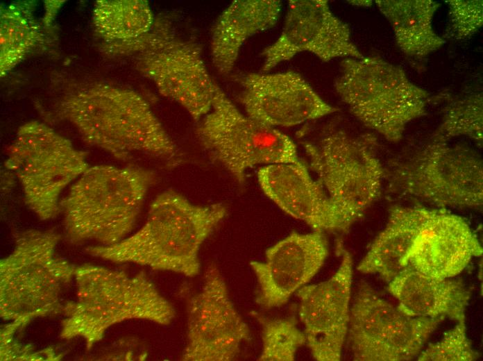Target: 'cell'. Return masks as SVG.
<instances>
[{
  "label": "cell",
  "mask_w": 483,
  "mask_h": 361,
  "mask_svg": "<svg viewBox=\"0 0 483 361\" xmlns=\"http://www.w3.org/2000/svg\"><path fill=\"white\" fill-rule=\"evenodd\" d=\"M305 51L324 62L364 56L351 40L348 25L332 12L328 1L291 0L280 36L262 52L261 72L268 73Z\"/></svg>",
  "instance_id": "obj_13"
},
{
  "label": "cell",
  "mask_w": 483,
  "mask_h": 361,
  "mask_svg": "<svg viewBox=\"0 0 483 361\" xmlns=\"http://www.w3.org/2000/svg\"><path fill=\"white\" fill-rule=\"evenodd\" d=\"M390 191L439 208H480L483 203L480 156L464 145L431 140L386 169Z\"/></svg>",
  "instance_id": "obj_9"
},
{
  "label": "cell",
  "mask_w": 483,
  "mask_h": 361,
  "mask_svg": "<svg viewBox=\"0 0 483 361\" xmlns=\"http://www.w3.org/2000/svg\"><path fill=\"white\" fill-rule=\"evenodd\" d=\"M250 339V328L235 308L219 269L210 265L201 289L188 305L181 360L231 361Z\"/></svg>",
  "instance_id": "obj_12"
},
{
  "label": "cell",
  "mask_w": 483,
  "mask_h": 361,
  "mask_svg": "<svg viewBox=\"0 0 483 361\" xmlns=\"http://www.w3.org/2000/svg\"><path fill=\"white\" fill-rule=\"evenodd\" d=\"M58 115L72 123L88 143L119 160L142 153L167 160L179 149L138 93L99 85L66 97Z\"/></svg>",
  "instance_id": "obj_2"
},
{
  "label": "cell",
  "mask_w": 483,
  "mask_h": 361,
  "mask_svg": "<svg viewBox=\"0 0 483 361\" xmlns=\"http://www.w3.org/2000/svg\"><path fill=\"white\" fill-rule=\"evenodd\" d=\"M251 314L262 330L260 361H293L298 349L306 344L304 331L297 326L296 318L275 319L255 311Z\"/></svg>",
  "instance_id": "obj_28"
},
{
  "label": "cell",
  "mask_w": 483,
  "mask_h": 361,
  "mask_svg": "<svg viewBox=\"0 0 483 361\" xmlns=\"http://www.w3.org/2000/svg\"><path fill=\"white\" fill-rule=\"evenodd\" d=\"M154 172L138 167H89L60 201L67 240L111 245L133 229Z\"/></svg>",
  "instance_id": "obj_3"
},
{
  "label": "cell",
  "mask_w": 483,
  "mask_h": 361,
  "mask_svg": "<svg viewBox=\"0 0 483 361\" xmlns=\"http://www.w3.org/2000/svg\"><path fill=\"white\" fill-rule=\"evenodd\" d=\"M350 2H352V3L355 4V5H366V6H370L372 4V1H350Z\"/></svg>",
  "instance_id": "obj_31"
},
{
  "label": "cell",
  "mask_w": 483,
  "mask_h": 361,
  "mask_svg": "<svg viewBox=\"0 0 483 361\" xmlns=\"http://www.w3.org/2000/svg\"><path fill=\"white\" fill-rule=\"evenodd\" d=\"M482 93L466 96L445 108L441 123L431 140L448 142L451 138L464 136L482 147Z\"/></svg>",
  "instance_id": "obj_27"
},
{
  "label": "cell",
  "mask_w": 483,
  "mask_h": 361,
  "mask_svg": "<svg viewBox=\"0 0 483 361\" xmlns=\"http://www.w3.org/2000/svg\"><path fill=\"white\" fill-rule=\"evenodd\" d=\"M480 358L466 335V321L457 324L442 338L430 344L417 357L418 361H474Z\"/></svg>",
  "instance_id": "obj_29"
},
{
  "label": "cell",
  "mask_w": 483,
  "mask_h": 361,
  "mask_svg": "<svg viewBox=\"0 0 483 361\" xmlns=\"http://www.w3.org/2000/svg\"><path fill=\"white\" fill-rule=\"evenodd\" d=\"M77 300L62 311L61 337H82L90 348L110 326L128 319L170 324L176 317L173 305L143 273L125 272L85 264L76 267Z\"/></svg>",
  "instance_id": "obj_4"
},
{
  "label": "cell",
  "mask_w": 483,
  "mask_h": 361,
  "mask_svg": "<svg viewBox=\"0 0 483 361\" xmlns=\"http://www.w3.org/2000/svg\"><path fill=\"white\" fill-rule=\"evenodd\" d=\"M240 83L239 100L246 115L273 128L297 126L337 110L294 71L251 73Z\"/></svg>",
  "instance_id": "obj_16"
},
{
  "label": "cell",
  "mask_w": 483,
  "mask_h": 361,
  "mask_svg": "<svg viewBox=\"0 0 483 361\" xmlns=\"http://www.w3.org/2000/svg\"><path fill=\"white\" fill-rule=\"evenodd\" d=\"M196 135L210 156L239 183L255 166L300 161L287 135L243 114L217 84L211 110L196 128Z\"/></svg>",
  "instance_id": "obj_11"
},
{
  "label": "cell",
  "mask_w": 483,
  "mask_h": 361,
  "mask_svg": "<svg viewBox=\"0 0 483 361\" xmlns=\"http://www.w3.org/2000/svg\"><path fill=\"white\" fill-rule=\"evenodd\" d=\"M334 89L360 122L390 142H399L408 124L426 115L430 99L401 67L377 56L344 59Z\"/></svg>",
  "instance_id": "obj_6"
},
{
  "label": "cell",
  "mask_w": 483,
  "mask_h": 361,
  "mask_svg": "<svg viewBox=\"0 0 483 361\" xmlns=\"http://www.w3.org/2000/svg\"><path fill=\"white\" fill-rule=\"evenodd\" d=\"M1 74L19 63L37 42L40 34L31 15L15 5L1 12Z\"/></svg>",
  "instance_id": "obj_25"
},
{
  "label": "cell",
  "mask_w": 483,
  "mask_h": 361,
  "mask_svg": "<svg viewBox=\"0 0 483 361\" xmlns=\"http://www.w3.org/2000/svg\"><path fill=\"white\" fill-rule=\"evenodd\" d=\"M60 235L28 230L16 235L12 252L0 262V312L23 327L31 319L62 311V289L76 266L55 254Z\"/></svg>",
  "instance_id": "obj_7"
},
{
  "label": "cell",
  "mask_w": 483,
  "mask_h": 361,
  "mask_svg": "<svg viewBox=\"0 0 483 361\" xmlns=\"http://www.w3.org/2000/svg\"><path fill=\"white\" fill-rule=\"evenodd\" d=\"M448 24L445 36L450 39H467L482 26V0H449Z\"/></svg>",
  "instance_id": "obj_30"
},
{
  "label": "cell",
  "mask_w": 483,
  "mask_h": 361,
  "mask_svg": "<svg viewBox=\"0 0 483 361\" xmlns=\"http://www.w3.org/2000/svg\"><path fill=\"white\" fill-rule=\"evenodd\" d=\"M432 209L393 205L384 229L375 238L357 269L389 282L406 268V258Z\"/></svg>",
  "instance_id": "obj_21"
},
{
  "label": "cell",
  "mask_w": 483,
  "mask_h": 361,
  "mask_svg": "<svg viewBox=\"0 0 483 361\" xmlns=\"http://www.w3.org/2000/svg\"><path fill=\"white\" fill-rule=\"evenodd\" d=\"M390 23L396 44L405 55L422 58L440 49L446 40L432 26L440 3L432 0H376Z\"/></svg>",
  "instance_id": "obj_23"
},
{
  "label": "cell",
  "mask_w": 483,
  "mask_h": 361,
  "mask_svg": "<svg viewBox=\"0 0 483 361\" xmlns=\"http://www.w3.org/2000/svg\"><path fill=\"white\" fill-rule=\"evenodd\" d=\"M282 3L278 0H235L219 16L210 40L212 63L222 75L233 69L244 43L253 35L272 28Z\"/></svg>",
  "instance_id": "obj_20"
},
{
  "label": "cell",
  "mask_w": 483,
  "mask_h": 361,
  "mask_svg": "<svg viewBox=\"0 0 483 361\" xmlns=\"http://www.w3.org/2000/svg\"><path fill=\"white\" fill-rule=\"evenodd\" d=\"M406 316L362 281L350 309L348 334L353 360L373 361L379 346Z\"/></svg>",
  "instance_id": "obj_22"
},
{
  "label": "cell",
  "mask_w": 483,
  "mask_h": 361,
  "mask_svg": "<svg viewBox=\"0 0 483 361\" xmlns=\"http://www.w3.org/2000/svg\"><path fill=\"white\" fill-rule=\"evenodd\" d=\"M154 20L144 0H100L94 6L95 30L108 43L137 38L151 28Z\"/></svg>",
  "instance_id": "obj_24"
},
{
  "label": "cell",
  "mask_w": 483,
  "mask_h": 361,
  "mask_svg": "<svg viewBox=\"0 0 483 361\" xmlns=\"http://www.w3.org/2000/svg\"><path fill=\"white\" fill-rule=\"evenodd\" d=\"M370 134L353 136L342 129L326 132L303 147L311 169L336 208L344 231L382 193L386 167Z\"/></svg>",
  "instance_id": "obj_8"
},
{
  "label": "cell",
  "mask_w": 483,
  "mask_h": 361,
  "mask_svg": "<svg viewBox=\"0 0 483 361\" xmlns=\"http://www.w3.org/2000/svg\"><path fill=\"white\" fill-rule=\"evenodd\" d=\"M227 213L221 203L196 205L173 190L152 201L146 221L136 233L111 245L91 246L92 256L117 263L194 277L200 273L199 251Z\"/></svg>",
  "instance_id": "obj_1"
},
{
  "label": "cell",
  "mask_w": 483,
  "mask_h": 361,
  "mask_svg": "<svg viewBox=\"0 0 483 361\" xmlns=\"http://www.w3.org/2000/svg\"><path fill=\"white\" fill-rule=\"evenodd\" d=\"M443 319L407 315L381 344L373 361H407L416 358Z\"/></svg>",
  "instance_id": "obj_26"
},
{
  "label": "cell",
  "mask_w": 483,
  "mask_h": 361,
  "mask_svg": "<svg viewBox=\"0 0 483 361\" xmlns=\"http://www.w3.org/2000/svg\"><path fill=\"white\" fill-rule=\"evenodd\" d=\"M328 255L322 231H292L268 248L264 261H251L257 280L256 303L264 309L279 308L319 272Z\"/></svg>",
  "instance_id": "obj_15"
},
{
  "label": "cell",
  "mask_w": 483,
  "mask_h": 361,
  "mask_svg": "<svg viewBox=\"0 0 483 361\" xmlns=\"http://www.w3.org/2000/svg\"><path fill=\"white\" fill-rule=\"evenodd\" d=\"M108 47L115 56H132L137 69L153 81L159 92L180 104L194 120L211 110L215 83L201 48L182 36L167 17L154 20L144 35L110 42Z\"/></svg>",
  "instance_id": "obj_5"
},
{
  "label": "cell",
  "mask_w": 483,
  "mask_h": 361,
  "mask_svg": "<svg viewBox=\"0 0 483 361\" xmlns=\"http://www.w3.org/2000/svg\"><path fill=\"white\" fill-rule=\"evenodd\" d=\"M257 180L269 199L314 230L344 232L324 188L301 161L262 166L257 171Z\"/></svg>",
  "instance_id": "obj_18"
},
{
  "label": "cell",
  "mask_w": 483,
  "mask_h": 361,
  "mask_svg": "<svg viewBox=\"0 0 483 361\" xmlns=\"http://www.w3.org/2000/svg\"><path fill=\"white\" fill-rule=\"evenodd\" d=\"M353 258L346 249L336 272L328 280L297 291L299 318L314 359L339 361L348 334Z\"/></svg>",
  "instance_id": "obj_14"
},
{
  "label": "cell",
  "mask_w": 483,
  "mask_h": 361,
  "mask_svg": "<svg viewBox=\"0 0 483 361\" xmlns=\"http://www.w3.org/2000/svg\"><path fill=\"white\" fill-rule=\"evenodd\" d=\"M482 252L463 217L444 208L432 209L408 251L406 268L434 278H453Z\"/></svg>",
  "instance_id": "obj_17"
},
{
  "label": "cell",
  "mask_w": 483,
  "mask_h": 361,
  "mask_svg": "<svg viewBox=\"0 0 483 361\" xmlns=\"http://www.w3.org/2000/svg\"><path fill=\"white\" fill-rule=\"evenodd\" d=\"M388 283V291L407 315L466 321L471 294L460 279L434 278L406 268Z\"/></svg>",
  "instance_id": "obj_19"
},
{
  "label": "cell",
  "mask_w": 483,
  "mask_h": 361,
  "mask_svg": "<svg viewBox=\"0 0 483 361\" xmlns=\"http://www.w3.org/2000/svg\"><path fill=\"white\" fill-rule=\"evenodd\" d=\"M4 165L18 178L26 205L42 220L60 212L62 190L90 167L85 152L36 121L19 128Z\"/></svg>",
  "instance_id": "obj_10"
}]
</instances>
